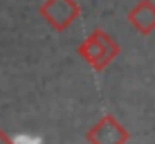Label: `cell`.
Returning a JSON list of instances; mask_svg holds the SVG:
<instances>
[{
  "label": "cell",
  "instance_id": "obj_1",
  "mask_svg": "<svg viewBox=\"0 0 155 144\" xmlns=\"http://www.w3.org/2000/svg\"><path fill=\"white\" fill-rule=\"evenodd\" d=\"M117 52H119V45L101 29H94L81 43V47H79V54L94 68L108 65V63L113 61V56H117Z\"/></svg>",
  "mask_w": 155,
  "mask_h": 144
},
{
  "label": "cell",
  "instance_id": "obj_2",
  "mask_svg": "<svg viewBox=\"0 0 155 144\" xmlns=\"http://www.w3.org/2000/svg\"><path fill=\"white\" fill-rule=\"evenodd\" d=\"M38 14L54 29L63 32V29H68L74 20L79 18L81 7L77 5V0H45V2L41 5Z\"/></svg>",
  "mask_w": 155,
  "mask_h": 144
},
{
  "label": "cell",
  "instance_id": "obj_3",
  "mask_svg": "<svg viewBox=\"0 0 155 144\" xmlns=\"http://www.w3.org/2000/svg\"><path fill=\"white\" fill-rule=\"evenodd\" d=\"M128 23L133 29H137L142 36H148L155 29V5L151 0H140L128 12Z\"/></svg>",
  "mask_w": 155,
  "mask_h": 144
}]
</instances>
